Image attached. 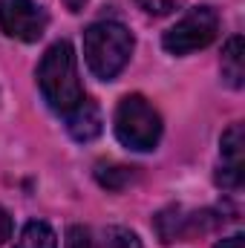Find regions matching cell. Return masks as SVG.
I'll return each instance as SVG.
<instances>
[{
    "label": "cell",
    "instance_id": "6da1fadb",
    "mask_svg": "<svg viewBox=\"0 0 245 248\" xmlns=\"http://www.w3.org/2000/svg\"><path fill=\"white\" fill-rule=\"evenodd\" d=\"M38 87L44 93V101L61 116H66L84 98L75 49L69 41H55L44 52V58L38 63Z\"/></svg>",
    "mask_w": 245,
    "mask_h": 248
},
{
    "label": "cell",
    "instance_id": "7a4b0ae2",
    "mask_svg": "<svg viewBox=\"0 0 245 248\" xmlns=\"http://www.w3.org/2000/svg\"><path fill=\"white\" fill-rule=\"evenodd\" d=\"M133 35L116 20H98L84 32V58L95 78L113 81L133 55Z\"/></svg>",
    "mask_w": 245,
    "mask_h": 248
},
{
    "label": "cell",
    "instance_id": "3957f363",
    "mask_svg": "<svg viewBox=\"0 0 245 248\" xmlns=\"http://www.w3.org/2000/svg\"><path fill=\"white\" fill-rule=\"evenodd\" d=\"M113 127H116V136L124 147L130 150H153L162 139V116L159 110L138 93L133 95H124L116 107V119H113Z\"/></svg>",
    "mask_w": 245,
    "mask_h": 248
},
{
    "label": "cell",
    "instance_id": "277c9868",
    "mask_svg": "<svg viewBox=\"0 0 245 248\" xmlns=\"http://www.w3.org/2000/svg\"><path fill=\"white\" fill-rule=\"evenodd\" d=\"M216 35H219V15H216V9L196 6L165 32L162 46L170 55H190V52L205 49L208 44H214Z\"/></svg>",
    "mask_w": 245,
    "mask_h": 248
},
{
    "label": "cell",
    "instance_id": "5b68a950",
    "mask_svg": "<svg viewBox=\"0 0 245 248\" xmlns=\"http://www.w3.org/2000/svg\"><path fill=\"white\" fill-rule=\"evenodd\" d=\"M49 26V15L35 0H0V29L23 44H35L44 38Z\"/></svg>",
    "mask_w": 245,
    "mask_h": 248
},
{
    "label": "cell",
    "instance_id": "8992f818",
    "mask_svg": "<svg viewBox=\"0 0 245 248\" xmlns=\"http://www.w3.org/2000/svg\"><path fill=\"white\" fill-rule=\"evenodd\" d=\"M208 217H211L208 211H202V214H184V208L170 205V208H165V211L156 214L153 228H156L159 240H162L165 246H170V243H179V240L196 234V231H208V228L214 225Z\"/></svg>",
    "mask_w": 245,
    "mask_h": 248
},
{
    "label": "cell",
    "instance_id": "52a82bcc",
    "mask_svg": "<svg viewBox=\"0 0 245 248\" xmlns=\"http://www.w3.org/2000/svg\"><path fill=\"white\" fill-rule=\"evenodd\" d=\"M219 153H222V165H219V173H216V185L222 187H237L243 185V124H231L225 133H222V141H219Z\"/></svg>",
    "mask_w": 245,
    "mask_h": 248
},
{
    "label": "cell",
    "instance_id": "ba28073f",
    "mask_svg": "<svg viewBox=\"0 0 245 248\" xmlns=\"http://www.w3.org/2000/svg\"><path fill=\"white\" fill-rule=\"evenodd\" d=\"M66 130L75 141H92L101 136L104 119H101V107L92 98H81L69 113H66Z\"/></svg>",
    "mask_w": 245,
    "mask_h": 248
},
{
    "label": "cell",
    "instance_id": "9c48e42d",
    "mask_svg": "<svg viewBox=\"0 0 245 248\" xmlns=\"http://www.w3.org/2000/svg\"><path fill=\"white\" fill-rule=\"evenodd\" d=\"M222 78L234 90L245 87V44L240 35H234L222 49Z\"/></svg>",
    "mask_w": 245,
    "mask_h": 248
},
{
    "label": "cell",
    "instance_id": "30bf717a",
    "mask_svg": "<svg viewBox=\"0 0 245 248\" xmlns=\"http://www.w3.org/2000/svg\"><path fill=\"white\" fill-rule=\"evenodd\" d=\"M95 179L107 190H124L136 179V170L127 168V165H116V162H98L95 165Z\"/></svg>",
    "mask_w": 245,
    "mask_h": 248
},
{
    "label": "cell",
    "instance_id": "8fae6325",
    "mask_svg": "<svg viewBox=\"0 0 245 248\" xmlns=\"http://www.w3.org/2000/svg\"><path fill=\"white\" fill-rule=\"evenodd\" d=\"M15 248H58V240H55V231L46 225V222H26Z\"/></svg>",
    "mask_w": 245,
    "mask_h": 248
},
{
    "label": "cell",
    "instance_id": "7c38bea8",
    "mask_svg": "<svg viewBox=\"0 0 245 248\" xmlns=\"http://www.w3.org/2000/svg\"><path fill=\"white\" fill-rule=\"evenodd\" d=\"M101 248H141V240L136 237V231L122 228V225H110L101 234Z\"/></svg>",
    "mask_w": 245,
    "mask_h": 248
},
{
    "label": "cell",
    "instance_id": "4fadbf2b",
    "mask_svg": "<svg viewBox=\"0 0 245 248\" xmlns=\"http://www.w3.org/2000/svg\"><path fill=\"white\" fill-rule=\"evenodd\" d=\"M184 0H136V6L144 12V15H153V17H165V15H173Z\"/></svg>",
    "mask_w": 245,
    "mask_h": 248
},
{
    "label": "cell",
    "instance_id": "5bb4252c",
    "mask_svg": "<svg viewBox=\"0 0 245 248\" xmlns=\"http://www.w3.org/2000/svg\"><path fill=\"white\" fill-rule=\"evenodd\" d=\"M66 248H92V237L84 225H69L66 231Z\"/></svg>",
    "mask_w": 245,
    "mask_h": 248
},
{
    "label": "cell",
    "instance_id": "9a60e30c",
    "mask_svg": "<svg viewBox=\"0 0 245 248\" xmlns=\"http://www.w3.org/2000/svg\"><path fill=\"white\" fill-rule=\"evenodd\" d=\"M12 228H15V225H12V214L0 205V246L12 237Z\"/></svg>",
    "mask_w": 245,
    "mask_h": 248
},
{
    "label": "cell",
    "instance_id": "2e32d148",
    "mask_svg": "<svg viewBox=\"0 0 245 248\" xmlns=\"http://www.w3.org/2000/svg\"><path fill=\"white\" fill-rule=\"evenodd\" d=\"M216 248H243V234H234V237H225V240H219Z\"/></svg>",
    "mask_w": 245,
    "mask_h": 248
},
{
    "label": "cell",
    "instance_id": "e0dca14e",
    "mask_svg": "<svg viewBox=\"0 0 245 248\" xmlns=\"http://www.w3.org/2000/svg\"><path fill=\"white\" fill-rule=\"evenodd\" d=\"M63 3H66V9H69V12H81L87 0H63Z\"/></svg>",
    "mask_w": 245,
    "mask_h": 248
}]
</instances>
